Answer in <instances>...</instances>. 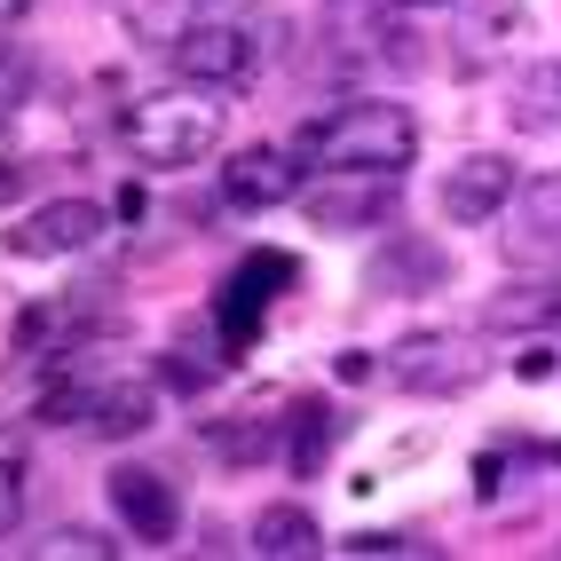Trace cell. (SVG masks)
Returning <instances> with one entry per match:
<instances>
[{"label":"cell","instance_id":"24","mask_svg":"<svg viewBox=\"0 0 561 561\" xmlns=\"http://www.w3.org/2000/svg\"><path fill=\"white\" fill-rule=\"evenodd\" d=\"M16 191H24V167H9V159H0V206H9Z\"/></svg>","mask_w":561,"mask_h":561},{"label":"cell","instance_id":"2","mask_svg":"<svg viewBox=\"0 0 561 561\" xmlns=\"http://www.w3.org/2000/svg\"><path fill=\"white\" fill-rule=\"evenodd\" d=\"M221 127H230V111L214 103V88L182 80V88H159V95H142L127 111V119H119V151L135 167L182 174V167H198V159L221 151Z\"/></svg>","mask_w":561,"mask_h":561},{"label":"cell","instance_id":"1","mask_svg":"<svg viewBox=\"0 0 561 561\" xmlns=\"http://www.w3.org/2000/svg\"><path fill=\"white\" fill-rule=\"evenodd\" d=\"M293 159H309L324 174H403L420 159V119L403 103H341L324 119H301L293 135Z\"/></svg>","mask_w":561,"mask_h":561},{"label":"cell","instance_id":"9","mask_svg":"<svg viewBox=\"0 0 561 561\" xmlns=\"http://www.w3.org/2000/svg\"><path fill=\"white\" fill-rule=\"evenodd\" d=\"M111 506H119V522L142 538V546H167L182 530V499H174V482L159 467H111Z\"/></svg>","mask_w":561,"mask_h":561},{"label":"cell","instance_id":"18","mask_svg":"<svg viewBox=\"0 0 561 561\" xmlns=\"http://www.w3.org/2000/svg\"><path fill=\"white\" fill-rule=\"evenodd\" d=\"M24 482H32V467H24V435L0 427V538L24 522Z\"/></svg>","mask_w":561,"mask_h":561},{"label":"cell","instance_id":"14","mask_svg":"<svg viewBox=\"0 0 561 561\" xmlns=\"http://www.w3.org/2000/svg\"><path fill=\"white\" fill-rule=\"evenodd\" d=\"M151 420H159V396H151V380H135V371H119V380H111V371H103L88 427H95V435H111V443H127V435H151Z\"/></svg>","mask_w":561,"mask_h":561},{"label":"cell","instance_id":"16","mask_svg":"<svg viewBox=\"0 0 561 561\" xmlns=\"http://www.w3.org/2000/svg\"><path fill=\"white\" fill-rule=\"evenodd\" d=\"M506 119H514V135H561V64H530V71H522Z\"/></svg>","mask_w":561,"mask_h":561},{"label":"cell","instance_id":"8","mask_svg":"<svg viewBox=\"0 0 561 561\" xmlns=\"http://www.w3.org/2000/svg\"><path fill=\"white\" fill-rule=\"evenodd\" d=\"M285 198H301V167H293V151H277V142H253V151H238L230 167H221V206L270 214Z\"/></svg>","mask_w":561,"mask_h":561},{"label":"cell","instance_id":"12","mask_svg":"<svg viewBox=\"0 0 561 561\" xmlns=\"http://www.w3.org/2000/svg\"><path fill=\"white\" fill-rule=\"evenodd\" d=\"M482 324L491 332H561V270L499 285L491 301H482Z\"/></svg>","mask_w":561,"mask_h":561},{"label":"cell","instance_id":"22","mask_svg":"<svg viewBox=\"0 0 561 561\" xmlns=\"http://www.w3.org/2000/svg\"><path fill=\"white\" fill-rule=\"evenodd\" d=\"M341 553H356V561H396V553H420V546H411L403 530H356Z\"/></svg>","mask_w":561,"mask_h":561},{"label":"cell","instance_id":"4","mask_svg":"<svg viewBox=\"0 0 561 561\" xmlns=\"http://www.w3.org/2000/svg\"><path fill=\"white\" fill-rule=\"evenodd\" d=\"M380 371L403 396H459L491 371V348H482L474 332H403Z\"/></svg>","mask_w":561,"mask_h":561},{"label":"cell","instance_id":"21","mask_svg":"<svg viewBox=\"0 0 561 561\" xmlns=\"http://www.w3.org/2000/svg\"><path fill=\"white\" fill-rule=\"evenodd\" d=\"M159 380H167V388H182V396H191V388H206V380H214V364H206L198 348H174V356L159 364Z\"/></svg>","mask_w":561,"mask_h":561},{"label":"cell","instance_id":"3","mask_svg":"<svg viewBox=\"0 0 561 561\" xmlns=\"http://www.w3.org/2000/svg\"><path fill=\"white\" fill-rule=\"evenodd\" d=\"M293 285H301V261L277 253V245H253L238 270L221 277V293H214V332H221V348L245 356V348L261 341V324H270V301H277V293H293Z\"/></svg>","mask_w":561,"mask_h":561},{"label":"cell","instance_id":"15","mask_svg":"<svg viewBox=\"0 0 561 561\" xmlns=\"http://www.w3.org/2000/svg\"><path fill=\"white\" fill-rule=\"evenodd\" d=\"M245 546H253L261 561H301V553H317V514H309V506H293V499H277V506H261V514H253Z\"/></svg>","mask_w":561,"mask_h":561},{"label":"cell","instance_id":"10","mask_svg":"<svg viewBox=\"0 0 561 561\" xmlns=\"http://www.w3.org/2000/svg\"><path fill=\"white\" fill-rule=\"evenodd\" d=\"M522 24H530V9L522 0H467L451 41H459V71H491L506 41H522Z\"/></svg>","mask_w":561,"mask_h":561},{"label":"cell","instance_id":"20","mask_svg":"<svg viewBox=\"0 0 561 561\" xmlns=\"http://www.w3.org/2000/svg\"><path fill=\"white\" fill-rule=\"evenodd\" d=\"M48 561H111L119 553V538H103V530H80V522H64V530H48V546H41Z\"/></svg>","mask_w":561,"mask_h":561},{"label":"cell","instance_id":"6","mask_svg":"<svg viewBox=\"0 0 561 561\" xmlns=\"http://www.w3.org/2000/svg\"><path fill=\"white\" fill-rule=\"evenodd\" d=\"M103 206L95 198H48V206H32L16 230H9V253L16 261H64V253H88L103 238Z\"/></svg>","mask_w":561,"mask_h":561},{"label":"cell","instance_id":"13","mask_svg":"<svg viewBox=\"0 0 561 561\" xmlns=\"http://www.w3.org/2000/svg\"><path fill=\"white\" fill-rule=\"evenodd\" d=\"M348 435V420H341V403H324V396H301L293 403V420H285V467L293 474H324V459H332V443Z\"/></svg>","mask_w":561,"mask_h":561},{"label":"cell","instance_id":"25","mask_svg":"<svg viewBox=\"0 0 561 561\" xmlns=\"http://www.w3.org/2000/svg\"><path fill=\"white\" fill-rule=\"evenodd\" d=\"M41 0H0V24H16V16H32Z\"/></svg>","mask_w":561,"mask_h":561},{"label":"cell","instance_id":"23","mask_svg":"<svg viewBox=\"0 0 561 561\" xmlns=\"http://www.w3.org/2000/svg\"><path fill=\"white\" fill-rule=\"evenodd\" d=\"M514 371H522V380H553V371H561V356H553V348H530Z\"/></svg>","mask_w":561,"mask_h":561},{"label":"cell","instance_id":"7","mask_svg":"<svg viewBox=\"0 0 561 561\" xmlns=\"http://www.w3.org/2000/svg\"><path fill=\"white\" fill-rule=\"evenodd\" d=\"M514 191H522L514 159H506V151H474V159H459L451 174H443V214L474 230V221H499V214L514 206Z\"/></svg>","mask_w":561,"mask_h":561},{"label":"cell","instance_id":"17","mask_svg":"<svg viewBox=\"0 0 561 561\" xmlns=\"http://www.w3.org/2000/svg\"><path fill=\"white\" fill-rule=\"evenodd\" d=\"M522 206V230H514V253H561V174H538L514 191Z\"/></svg>","mask_w":561,"mask_h":561},{"label":"cell","instance_id":"11","mask_svg":"<svg viewBox=\"0 0 561 561\" xmlns=\"http://www.w3.org/2000/svg\"><path fill=\"white\" fill-rule=\"evenodd\" d=\"M388 214H396V174H348L341 191H309L317 230H371Z\"/></svg>","mask_w":561,"mask_h":561},{"label":"cell","instance_id":"5","mask_svg":"<svg viewBox=\"0 0 561 561\" xmlns=\"http://www.w3.org/2000/svg\"><path fill=\"white\" fill-rule=\"evenodd\" d=\"M167 56H174L182 80H198V88H214V95H238V88L261 80V41H253L245 24H221V16H206V24H174Z\"/></svg>","mask_w":561,"mask_h":561},{"label":"cell","instance_id":"19","mask_svg":"<svg viewBox=\"0 0 561 561\" xmlns=\"http://www.w3.org/2000/svg\"><path fill=\"white\" fill-rule=\"evenodd\" d=\"M206 443H214V451L221 459H261V451H270V443H277V420H221V427H206Z\"/></svg>","mask_w":561,"mask_h":561}]
</instances>
